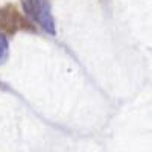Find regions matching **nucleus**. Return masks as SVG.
Here are the masks:
<instances>
[{
  "label": "nucleus",
  "instance_id": "1",
  "mask_svg": "<svg viewBox=\"0 0 152 152\" xmlns=\"http://www.w3.org/2000/svg\"><path fill=\"white\" fill-rule=\"evenodd\" d=\"M23 11L35 24H38L46 34L55 37L56 35V26L55 18L52 14L49 0H21Z\"/></svg>",
  "mask_w": 152,
  "mask_h": 152
},
{
  "label": "nucleus",
  "instance_id": "2",
  "mask_svg": "<svg viewBox=\"0 0 152 152\" xmlns=\"http://www.w3.org/2000/svg\"><path fill=\"white\" fill-rule=\"evenodd\" d=\"M18 31H34V28L14 5H3L0 8V34L6 37L14 35Z\"/></svg>",
  "mask_w": 152,
  "mask_h": 152
},
{
  "label": "nucleus",
  "instance_id": "3",
  "mask_svg": "<svg viewBox=\"0 0 152 152\" xmlns=\"http://www.w3.org/2000/svg\"><path fill=\"white\" fill-rule=\"evenodd\" d=\"M8 55H9V41L3 34H0V66L6 62Z\"/></svg>",
  "mask_w": 152,
  "mask_h": 152
}]
</instances>
